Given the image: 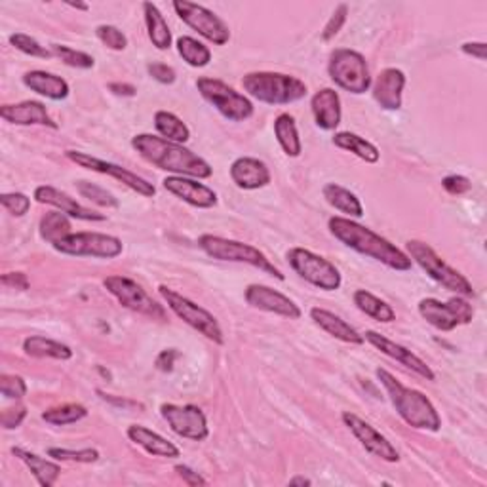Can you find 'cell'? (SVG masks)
<instances>
[{
    "instance_id": "cell-27",
    "label": "cell",
    "mask_w": 487,
    "mask_h": 487,
    "mask_svg": "<svg viewBox=\"0 0 487 487\" xmlns=\"http://www.w3.org/2000/svg\"><path fill=\"white\" fill-rule=\"evenodd\" d=\"M126 436L130 438V442H134L136 445L141 447V450H145L153 457H164V459L181 457V452L176 444H172L164 436H161L158 432L143 425H130L126 430Z\"/></svg>"
},
{
    "instance_id": "cell-5",
    "label": "cell",
    "mask_w": 487,
    "mask_h": 487,
    "mask_svg": "<svg viewBox=\"0 0 487 487\" xmlns=\"http://www.w3.org/2000/svg\"><path fill=\"white\" fill-rule=\"evenodd\" d=\"M199 247L208 257H212V259L244 263V265L255 267L263 272L274 276L276 280H284L282 271L276 267L274 263L265 254H263L259 247H255L252 244L223 239V236H214V234H202L199 239Z\"/></svg>"
},
{
    "instance_id": "cell-54",
    "label": "cell",
    "mask_w": 487,
    "mask_h": 487,
    "mask_svg": "<svg viewBox=\"0 0 487 487\" xmlns=\"http://www.w3.org/2000/svg\"><path fill=\"white\" fill-rule=\"evenodd\" d=\"M176 358H177L176 350H164V352L158 354L156 367H158V370H162V372H169V370H172Z\"/></svg>"
},
{
    "instance_id": "cell-47",
    "label": "cell",
    "mask_w": 487,
    "mask_h": 487,
    "mask_svg": "<svg viewBox=\"0 0 487 487\" xmlns=\"http://www.w3.org/2000/svg\"><path fill=\"white\" fill-rule=\"evenodd\" d=\"M347 16H349V6L339 4L332 14L330 21L326 23V27L322 31V41L327 43V41H332V38H335L339 35V31L343 29V25L347 23Z\"/></svg>"
},
{
    "instance_id": "cell-26",
    "label": "cell",
    "mask_w": 487,
    "mask_h": 487,
    "mask_svg": "<svg viewBox=\"0 0 487 487\" xmlns=\"http://www.w3.org/2000/svg\"><path fill=\"white\" fill-rule=\"evenodd\" d=\"M310 320L320 327L322 332H326L327 335H332L339 341H343V343L347 345H364L365 339L360 332L354 330V327L345 322L341 316L334 314L332 310H326V309H320V307H314L310 309Z\"/></svg>"
},
{
    "instance_id": "cell-14",
    "label": "cell",
    "mask_w": 487,
    "mask_h": 487,
    "mask_svg": "<svg viewBox=\"0 0 487 487\" xmlns=\"http://www.w3.org/2000/svg\"><path fill=\"white\" fill-rule=\"evenodd\" d=\"M103 287L121 302V305L131 312H137L143 316H149L153 320H166V310L162 305L145 292V289L131 279L126 276H107L103 280Z\"/></svg>"
},
{
    "instance_id": "cell-34",
    "label": "cell",
    "mask_w": 487,
    "mask_h": 487,
    "mask_svg": "<svg viewBox=\"0 0 487 487\" xmlns=\"http://www.w3.org/2000/svg\"><path fill=\"white\" fill-rule=\"evenodd\" d=\"M352 299H354V305L358 307V310H362L365 316H370V318L381 324H390L397 320V312H394V309L389 305V302L379 299L372 292H367V289H357Z\"/></svg>"
},
{
    "instance_id": "cell-57",
    "label": "cell",
    "mask_w": 487,
    "mask_h": 487,
    "mask_svg": "<svg viewBox=\"0 0 487 487\" xmlns=\"http://www.w3.org/2000/svg\"><path fill=\"white\" fill-rule=\"evenodd\" d=\"M69 6L75 8V10H82V12H88V10H90V6H88V4H82V3H69Z\"/></svg>"
},
{
    "instance_id": "cell-7",
    "label": "cell",
    "mask_w": 487,
    "mask_h": 487,
    "mask_svg": "<svg viewBox=\"0 0 487 487\" xmlns=\"http://www.w3.org/2000/svg\"><path fill=\"white\" fill-rule=\"evenodd\" d=\"M158 294H161V297L164 299L168 309L172 310L177 318H181L187 326H191L192 330H196L216 345L225 343V335H223L221 326L212 312L206 310L200 305H196L194 301L177 294L176 289L168 286H158Z\"/></svg>"
},
{
    "instance_id": "cell-25",
    "label": "cell",
    "mask_w": 487,
    "mask_h": 487,
    "mask_svg": "<svg viewBox=\"0 0 487 487\" xmlns=\"http://www.w3.org/2000/svg\"><path fill=\"white\" fill-rule=\"evenodd\" d=\"M310 111L314 116V122L320 130L334 131L341 124V98L334 88H322L310 98Z\"/></svg>"
},
{
    "instance_id": "cell-17",
    "label": "cell",
    "mask_w": 487,
    "mask_h": 487,
    "mask_svg": "<svg viewBox=\"0 0 487 487\" xmlns=\"http://www.w3.org/2000/svg\"><path fill=\"white\" fill-rule=\"evenodd\" d=\"M341 419H343V423L352 432V436L365 447V452H370L381 460H385V463H398L400 453L397 447L389 442L385 434H381L373 425H370L367 420H364L352 412H345L341 415Z\"/></svg>"
},
{
    "instance_id": "cell-40",
    "label": "cell",
    "mask_w": 487,
    "mask_h": 487,
    "mask_svg": "<svg viewBox=\"0 0 487 487\" xmlns=\"http://www.w3.org/2000/svg\"><path fill=\"white\" fill-rule=\"evenodd\" d=\"M51 54H54V58L61 59L67 67H73V69H94L96 65V59L91 58L90 54H86V51H81V50H75V48H69V46H63V44H51Z\"/></svg>"
},
{
    "instance_id": "cell-29",
    "label": "cell",
    "mask_w": 487,
    "mask_h": 487,
    "mask_svg": "<svg viewBox=\"0 0 487 487\" xmlns=\"http://www.w3.org/2000/svg\"><path fill=\"white\" fill-rule=\"evenodd\" d=\"M12 455L18 457L21 463L31 470L38 485L51 487L61 476V467L58 463H54V460H48L41 455L31 453L27 450H23V447H12Z\"/></svg>"
},
{
    "instance_id": "cell-45",
    "label": "cell",
    "mask_w": 487,
    "mask_h": 487,
    "mask_svg": "<svg viewBox=\"0 0 487 487\" xmlns=\"http://www.w3.org/2000/svg\"><path fill=\"white\" fill-rule=\"evenodd\" d=\"M0 204L14 217H23L31 209V199L23 192H6L0 196Z\"/></svg>"
},
{
    "instance_id": "cell-8",
    "label": "cell",
    "mask_w": 487,
    "mask_h": 487,
    "mask_svg": "<svg viewBox=\"0 0 487 487\" xmlns=\"http://www.w3.org/2000/svg\"><path fill=\"white\" fill-rule=\"evenodd\" d=\"M327 73H330V78L341 90L354 96L365 94L373 82L365 58L360 51L349 48H337L332 51L330 63H327Z\"/></svg>"
},
{
    "instance_id": "cell-35",
    "label": "cell",
    "mask_w": 487,
    "mask_h": 487,
    "mask_svg": "<svg viewBox=\"0 0 487 487\" xmlns=\"http://www.w3.org/2000/svg\"><path fill=\"white\" fill-rule=\"evenodd\" d=\"M332 141H334V145L337 149L349 151V153H352L354 156H358L360 161H364L367 164H375V162H379V158H381V153H379V149L375 147L373 143L365 141L364 137H360L357 134H352V131H337Z\"/></svg>"
},
{
    "instance_id": "cell-3",
    "label": "cell",
    "mask_w": 487,
    "mask_h": 487,
    "mask_svg": "<svg viewBox=\"0 0 487 487\" xmlns=\"http://www.w3.org/2000/svg\"><path fill=\"white\" fill-rule=\"evenodd\" d=\"M379 383L387 390V397L394 410L402 417L405 425L417 430L438 432L442 428V417L436 412L434 404L417 389H410L402 385L385 367H377L375 372Z\"/></svg>"
},
{
    "instance_id": "cell-28",
    "label": "cell",
    "mask_w": 487,
    "mask_h": 487,
    "mask_svg": "<svg viewBox=\"0 0 487 487\" xmlns=\"http://www.w3.org/2000/svg\"><path fill=\"white\" fill-rule=\"evenodd\" d=\"M23 84L27 86L35 94L48 98L51 101H61L69 96V84L65 78L54 75V73H46V71H29L23 75Z\"/></svg>"
},
{
    "instance_id": "cell-55",
    "label": "cell",
    "mask_w": 487,
    "mask_h": 487,
    "mask_svg": "<svg viewBox=\"0 0 487 487\" xmlns=\"http://www.w3.org/2000/svg\"><path fill=\"white\" fill-rule=\"evenodd\" d=\"M109 91H113L114 96H122V98H134L136 96V86L126 84V82H113L109 84Z\"/></svg>"
},
{
    "instance_id": "cell-16",
    "label": "cell",
    "mask_w": 487,
    "mask_h": 487,
    "mask_svg": "<svg viewBox=\"0 0 487 487\" xmlns=\"http://www.w3.org/2000/svg\"><path fill=\"white\" fill-rule=\"evenodd\" d=\"M161 415L168 423V427L172 428V432H176L181 438L192 440V442H204L209 436L208 419L199 405L162 404Z\"/></svg>"
},
{
    "instance_id": "cell-46",
    "label": "cell",
    "mask_w": 487,
    "mask_h": 487,
    "mask_svg": "<svg viewBox=\"0 0 487 487\" xmlns=\"http://www.w3.org/2000/svg\"><path fill=\"white\" fill-rule=\"evenodd\" d=\"M0 392H3L4 398L12 400H21L25 394H27V385H25L23 377L20 375H0Z\"/></svg>"
},
{
    "instance_id": "cell-50",
    "label": "cell",
    "mask_w": 487,
    "mask_h": 487,
    "mask_svg": "<svg viewBox=\"0 0 487 487\" xmlns=\"http://www.w3.org/2000/svg\"><path fill=\"white\" fill-rule=\"evenodd\" d=\"M25 417H27V407L16 405V407H10V410H6L3 413V417H0V423H3V427L6 430H12V428H18L23 423Z\"/></svg>"
},
{
    "instance_id": "cell-33",
    "label": "cell",
    "mask_w": 487,
    "mask_h": 487,
    "mask_svg": "<svg viewBox=\"0 0 487 487\" xmlns=\"http://www.w3.org/2000/svg\"><path fill=\"white\" fill-rule=\"evenodd\" d=\"M274 136H276V141H279V145L282 147V151L287 156H292V158L301 156L302 143H301V136H299V130H297V124H295V118L292 114L282 113V114L276 116Z\"/></svg>"
},
{
    "instance_id": "cell-51",
    "label": "cell",
    "mask_w": 487,
    "mask_h": 487,
    "mask_svg": "<svg viewBox=\"0 0 487 487\" xmlns=\"http://www.w3.org/2000/svg\"><path fill=\"white\" fill-rule=\"evenodd\" d=\"M0 282H3V286H6V287L20 289V292L29 289V279H27V274H23V272H6V274H3Z\"/></svg>"
},
{
    "instance_id": "cell-1",
    "label": "cell",
    "mask_w": 487,
    "mask_h": 487,
    "mask_svg": "<svg viewBox=\"0 0 487 487\" xmlns=\"http://www.w3.org/2000/svg\"><path fill=\"white\" fill-rule=\"evenodd\" d=\"M134 151L158 169H164L172 176H183L192 179H209L214 176V168L202 156L183 147L179 143L168 141L153 134H137L131 137Z\"/></svg>"
},
{
    "instance_id": "cell-22",
    "label": "cell",
    "mask_w": 487,
    "mask_h": 487,
    "mask_svg": "<svg viewBox=\"0 0 487 487\" xmlns=\"http://www.w3.org/2000/svg\"><path fill=\"white\" fill-rule=\"evenodd\" d=\"M231 179L242 191H257L271 183L269 166L254 156H240L231 164Z\"/></svg>"
},
{
    "instance_id": "cell-43",
    "label": "cell",
    "mask_w": 487,
    "mask_h": 487,
    "mask_svg": "<svg viewBox=\"0 0 487 487\" xmlns=\"http://www.w3.org/2000/svg\"><path fill=\"white\" fill-rule=\"evenodd\" d=\"M48 457L56 459V460H69V463H81V465H90L96 463L99 459V452L94 450V447H86V450H65V447H50Z\"/></svg>"
},
{
    "instance_id": "cell-4",
    "label": "cell",
    "mask_w": 487,
    "mask_h": 487,
    "mask_svg": "<svg viewBox=\"0 0 487 487\" xmlns=\"http://www.w3.org/2000/svg\"><path fill=\"white\" fill-rule=\"evenodd\" d=\"M242 88L259 103L289 105L307 96V84L297 76L271 71L247 73L242 78Z\"/></svg>"
},
{
    "instance_id": "cell-41",
    "label": "cell",
    "mask_w": 487,
    "mask_h": 487,
    "mask_svg": "<svg viewBox=\"0 0 487 487\" xmlns=\"http://www.w3.org/2000/svg\"><path fill=\"white\" fill-rule=\"evenodd\" d=\"M10 44L14 46L16 50H20L21 54L25 56H31V58H38V59H50L54 58V54H51V50H48L46 46H43L38 41H35L33 36L25 35V33H14L10 35Z\"/></svg>"
},
{
    "instance_id": "cell-36",
    "label": "cell",
    "mask_w": 487,
    "mask_h": 487,
    "mask_svg": "<svg viewBox=\"0 0 487 487\" xmlns=\"http://www.w3.org/2000/svg\"><path fill=\"white\" fill-rule=\"evenodd\" d=\"M154 128L164 139L174 143H187L191 139L189 126L181 118L169 111H156L154 113Z\"/></svg>"
},
{
    "instance_id": "cell-15",
    "label": "cell",
    "mask_w": 487,
    "mask_h": 487,
    "mask_svg": "<svg viewBox=\"0 0 487 487\" xmlns=\"http://www.w3.org/2000/svg\"><path fill=\"white\" fill-rule=\"evenodd\" d=\"M65 156H67L73 164L86 168V169H90V172H96V174H101V176H109L116 181L124 183L128 189L136 191L137 194L145 196V199H153V196L156 194V187L153 185V183H149L147 179H143L141 176H137L134 172H130V169H126L122 166L107 162V161H101V158H98V156H91L88 153L73 151V149L65 151Z\"/></svg>"
},
{
    "instance_id": "cell-18",
    "label": "cell",
    "mask_w": 487,
    "mask_h": 487,
    "mask_svg": "<svg viewBox=\"0 0 487 487\" xmlns=\"http://www.w3.org/2000/svg\"><path fill=\"white\" fill-rule=\"evenodd\" d=\"M244 299L249 307H254L263 312L282 316V318L299 320L302 314L301 309L295 305V301L280 294L279 289H272V287L263 286V284H249L246 287Z\"/></svg>"
},
{
    "instance_id": "cell-31",
    "label": "cell",
    "mask_w": 487,
    "mask_h": 487,
    "mask_svg": "<svg viewBox=\"0 0 487 487\" xmlns=\"http://www.w3.org/2000/svg\"><path fill=\"white\" fill-rule=\"evenodd\" d=\"M322 194H324L326 202L332 208H335L337 212L345 214L349 217H357V219H360L364 216V206H362L358 196L350 192L349 189L337 185V183H326L322 189Z\"/></svg>"
},
{
    "instance_id": "cell-11",
    "label": "cell",
    "mask_w": 487,
    "mask_h": 487,
    "mask_svg": "<svg viewBox=\"0 0 487 487\" xmlns=\"http://www.w3.org/2000/svg\"><path fill=\"white\" fill-rule=\"evenodd\" d=\"M420 318L427 320L438 332H453L459 326H467L474 318V307L465 297H453L450 301H440L427 297L419 301Z\"/></svg>"
},
{
    "instance_id": "cell-24",
    "label": "cell",
    "mask_w": 487,
    "mask_h": 487,
    "mask_svg": "<svg viewBox=\"0 0 487 487\" xmlns=\"http://www.w3.org/2000/svg\"><path fill=\"white\" fill-rule=\"evenodd\" d=\"M373 99L379 103L381 109L398 111L402 107V94L405 88V75L400 69H385L381 71L372 82Z\"/></svg>"
},
{
    "instance_id": "cell-39",
    "label": "cell",
    "mask_w": 487,
    "mask_h": 487,
    "mask_svg": "<svg viewBox=\"0 0 487 487\" xmlns=\"http://www.w3.org/2000/svg\"><path fill=\"white\" fill-rule=\"evenodd\" d=\"M41 417L48 425L65 427V425H75L78 420L88 417V410L82 404H63L58 407H50V410H46Z\"/></svg>"
},
{
    "instance_id": "cell-42",
    "label": "cell",
    "mask_w": 487,
    "mask_h": 487,
    "mask_svg": "<svg viewBox=\"0 0 487 487\" xmlns=\"http://www.w3.org/2000/svg\"><path fill=\"white\" fill-rule=\"evenodd\" d=\"M76 191H78V194L82 196V199L94 202V204H98L101 208H118V206H121L107 189L96 185V183L78 181L76 183Z\"/></svg>"
},
{
    "instance_id": "cell-48",
    "label": "cell",
    "mask_w": 487,
    "mask_h": 487,
    "mask_svg": "<svg viewBox=\"0 0 487 487\" xmlns=\"http://www.w3.org/2000/svg\"><path fill=\"white\" fill-rule=\"evenodd\" d=\"M442 187L445 189V192H450L452 196H460V194H467L472 189V183L465 176L453 174V176H447L442 179Z\"/></svg>"
},
{
    "instance_id": "cell-10",
    "label": "cell",
    "mask_w": 487,
    "mask_h": 487,
    "mask_svg": "<svg viewBox=\"0 0 487 487\" xmlns=\"http://www.w3.org/2000/svg\"><path fill=\"white\" fill-rule=\"evenodd\" d=\"M196 88H199L200 96L231 122H244L254 114V103L249 101V98L223 81H217V78L202 76L196 81Z\"/></svg>"
},
{
    "instance_id": "cell-49",
    "label": "cell",
    "mask_w": 487,
    "mask_h": 487,
    "mask_svg": "<svg viewBox=\"0 0 487 487\" xmlns=\"http://www.w3.org/2000/svg\"><path fill=\"white\" fill-rule=\"evenodd\" d=\"M147 73L154 78L156 82H161V84H174L177 78L176 69L169 67V65H166V63H149Z\"/></svg>"
},
{
    "instance_id": "cell-19",
    "label": "cell",
    "mask_w": 487,
    "mask_h": 487,
    "mask_svg": "<svg viewBox=\"0 0 487 487\" xmlns=\"http://www.w3.org/2000/svg\"><path fill=\"white\" fill-rule=\"evenodd\" d=\"M364 339L372 347H375L379 352H383L385 357H389L390 360L402 364L405 367V370H412L415 375L423 377L427 381H436V373L432 372V367L425 360H420L417 357V354L412 352L410 349H405V347H402L398 343H394V341H390L389 337L381 335V334H377L373 330H367L364 334Z\"/></svg>"
},
{
    "instance_id": "cell-13",
    "label": "cell",
    "mask_w": 487,
    "mask_h": 487,
    "mask_svg": "<svg viewBox=\"0 0 487 487\" xmlns=\"http://www.w3.org/2000/svg\"><path fill=\"white\" fill-rule=\"evenodd\" d=\"M174 10L183 23L189 25L192 31L206 38L208 43L216 46H225L231 41L229 25L216 12L200 4L189 3V0H174Z\"/></svg>"
},
{
    "instance_id": "cell-21",
    "label": "cell",
    "mask_w": 487,
    "mask_h": 487,
    "mask_svg": "<svg viewBox=\"0 0 487 487\" xmlns=\"http://www.w3.org/2000/svg\"><path fill=\"white\" fill-rule=\"evenodd\" d=\"M33 199L38 204H46V206L56 208V209H59V212H63L65 216H69V217L78 219V221H105V219H107L103 214L96 212V209L82 206L81 202H78L76 199H73V196H69L67 192H63L56 187H51V185L36 187Z\"/></svg>"
},
{
    "instance_id": "cell-56",
    "label": "cell",
    "mask_w": 487,
    "mask_h": 487,
    "mask_svg": "<svg viewBox=\"0 0 487 487\" xmlns=\"http://www.w3.org/2000/svg\"><path fill=\"white\" fill-rule=\"evenodd\" d=\"M289 485H302V487H305V485H312V482L305 476H295V478L289 480Z\"/></svg>"
},
{
    "instance_id": "cell-6",
    "label": "cell",
    "mask_w": 487,
    "mask_h": 487,
    "mask_svg": "<svg viewBox=\"0 0 487 487\" xmlns=\"http://www.w3.org/2000/svg\"><path fill=\"white\" fill-rule=\"evenodd\" d=\"M405 249H407V255H410V259L415 261L417 265L423 269L434 282L444 286L447 292H453L460 297L474 295L472 284L467 276L447 265V263L436 252H434L428 244L420 242V240H410V242H405Z\"/></svg>"
},
{
    "instance_id": "cell-20",
    "label": "cell",
    "mask_w": 487,
    "mask_h": 487,
    "mask_svg": "<svg viewBox=\"0 0 487 487\" xmlns=\"http://www.w3.org/2000/svg\"><path fill=\"white\" fill-rule=\"evenodd\" d=\"M162 187L174 194L176 199L183 200L192 208L209 209L217 206V194L214 189H209L204 183H199V179L183 177V176H168L162 181Z\"/></svg>"
},
{
    "instance_id": "cell-37",
    "label": "cell",
    "mask_w": 487,
    "mask_h": 487,
    "mask_svg": "<svg viewBox=\"0 0 487 487\" xmlns=\"http://www.w3.org/2000/svg\"><path fill=\"white\" fill-rule=\"evenodd\" d=\"M38 232H41V239L44 242L54 246L56 242L63 240L65 236L71 234V219L69 216L59 212V209H56V212H48L41 219Z\"/></svg>"
},
{
    "instance_id": "cell-12",
    "label": "cell",
    "mask_w": 487,
    "mask_h": 487,
    "mask_svg": "<svg viewBox=\"0 0 487 487\" xmlns=\"http://www.w3.org/2000/svg\"><path fill=\"white\" fill-rule=\"evenodd\" d=\"M54 249L61 255L71 257H96L114 259L122 254V240L103 232H71L63 240L54 244Z\"/></svg>"
},
{
    "instance_id": "cell-32",
    "label": "cell",
    "mask_w": 487,
    "mask_h": 487,
    "mask_svg": "<svg viewBox=\"0 0 487 487\" xmlns=\"http://www.w3.org/2000/svg\"><path fill=\"white\" fill-rule=\"evenodd\" d=\"M143 16L153 46L156 50H169V46H172V31H169L162 12L153 3H143Z\"/></svg>"
},
{
    "instance_id": "cell-9",
    "label": "cell",
    "mask_w": 487,
    "mask_h": 487,
    "mask_svg": "<svg viewBox=\"0 0 487 487\" xmlns=\"http://www.w3.org/2000/svg\"><path fill=\"white\" fill-rule=\"evenodd\" d=\"M286 259L299 279L322 289V292H335L343 282L339 269L332 261L310 252L307 247H292L286 254Z\"/></svg>"
},
{
    "instance_id": "cell-44",
    "label": "cell",
    "mask_w": 487,
    "mask_h": 487,
    "mask_svg": "<svg viewBox=\"0 0 487 487\" xmlns=\"http://www.w3.org/2000/svg\"><path fill=\"white\" fill-rule=\"evenodd\" d=\"M96 36L105 46L114 51H122L128 46L126 35L118 27H114V25H99L96 29Z\"/></svg>"
},
{
    "instance_id": "cell-2",
    "label": "cell",
    "mask_w": 487,
    "mask_h": 487,
    "mask_svg": "<svg viewBox=\"0 0 487 487\" xmlns=\"http://www.w3.org/2000/svg\"><path fill=\"white\" fill-rule=\"evenodd\" d=\"M327 229H330L334 239L341 244H345L360 255L383 263L385 267L392 271L405 272L412 271L413 267V261L410 259V255L402 252L400 247L387 240L385 236L373 232L372 229H367L349 217H332L327 221Z\"/></svg>"
},
{
    "instance_id": "cell-53",
    "label": "cell",
    "mask_w": 487,
    "mask_h": 487,
    "mask_svg": "<svg viewBox=\"0 0 487 487\" xmlns=\"http://www.w3.org/2000/svg\"><path fill=\"white\" fill-rule=\"evenodd\" d=\"M460 50H463V54H467L470 58H476L480 61H485V58H487V44L485 43H465L463 46H460Z\"/></svg>"
},
{
    "instance_id": "cell-38",
    "label": "cell",
    "mask_w": 487,
    "mask_h": 487,
    "mask_svg": "<svg viewBox=\"0 0 487 487\" xmlns=\"http://www.w3.org/2000/svg\"><path fill=\"white\" fill-rule=\"evenodd\" d=\"M176 46L183 61L191 65V67L202 69L206 65H209V61H212V50H209L206 44H202L200 41H196L192 36H179Z\"/></svg>"
},
{
    "instance_id": "cell-52",
    "label": "cell",
    "mask_w": 487,
    "mask_h": 487,
    "mask_svg": "<svg viewBox=\"0 0 487 487\" xmlns=\"http://www.w3.org/2000/svg\"><path fill=\"white\" fill-rule=\"evenodd\" d=\"M174 470L177 472V476H179L183 482H185L187 485H191V487L208 485V482L200 476V474H199V472H194V470L189 468L187 465H177Z\"/></svg>"
},
{
    "instance_id": "cell-23",
    "label": "cell",
    "mask_w": 487,
    "mask_h": 487,
    "mask_svg": "<svg viewBox=\"0 0 487 487\" xmlns=\"http://www.w3.org/2000/svg\"><path fill=\"white\" fill-rule=\"evenodd\" d=\"M3 121L16 126H46L58 130V122L46 111V105L41 101H21L14 105H3L0 107Z\"/></svg>"
},
{
    "instance_id": "cell-30",
    "label": "cell",
    "mask_w": 487,
    "mask_h": 487,
    "mask_svg": "<svg viewBox=\"0 0 487 487\" xmlns=\"http://www.w3.org/2000/svg\"><path fill=\"white\" fill-rule=\"evenodd\" d=\"M23 352L31 358H51V360H71L73 358V350L71 347L59 343V341L41 337V335H31L23 341Z\"/></svg>"
}]
</instances>
